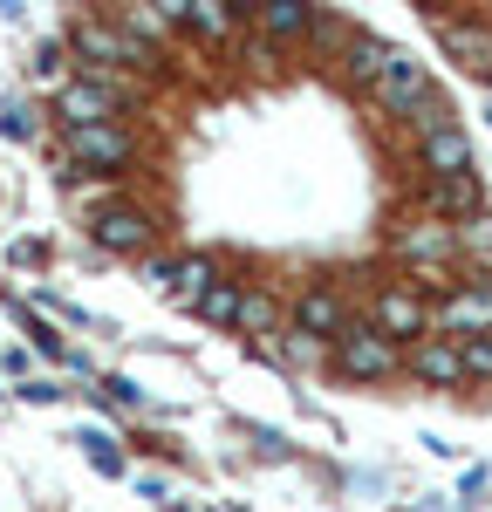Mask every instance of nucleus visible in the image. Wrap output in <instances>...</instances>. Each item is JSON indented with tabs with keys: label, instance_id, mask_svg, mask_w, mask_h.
Here are the masks:
<instances>
[{
	"label": "nucleus",
	"instance_id": "obj_26",
	"mask_svg": "<svg viewBox=\"0 0 492 512\" xmlns=\"http://www.w3.org/2000/svg\"><path fill=\"white\" fill-rule=\"evenodd\" d=\"M21 396H28V403H55L62 390H55V383H21Z\"/></svg>",
	"mask_w": 492,
	"mask_h": 512
},
{
	"label": "nucleus",
	"instance_id": "obj_17",
	"mask_svg": "<svg viewBox=\"0 0 492 512\" xmlns=\"http://www.w3.org/2000/svg\"><path fill=\"white\" fill-rule=\"evenodd\" d=\"M233 21H240V7H219V0H185V28L205 41H226L233 35Z\"/></svg>",
	"mask_w": 492,
	"mask_h": 512
},
{
	"label": "nucleus",
	"instance_id": "obj_13",
	"mask_svg": "<svg viewBox=\"0 0 492 512\" xmlns=\"http://www.w3.org/2000/svg\"><path fill=\"white\" fill-rule=\"evenodd\" d=\"M438 41H445V55L465 76H492V28H479V21H438Z\"/></svg>",
	"mask_w": 492,
	"mask_h": 512
},
{
	"label": "nucleus",
	"instance_id": "obj_24",
	"mask_svg": "<svg viewBox=\"0 0 492 512\" xmlns=\"http://www.w3.org/2000/svg\"><path fill=\"white\" fill-rule=\"evenodd\" d=\"M0 130H7V137H35V123H28V110H14V103L0 110Z\"/></svg>",
	"mask_w": 492,
	"mask_h": 512
},
{
	"label": "nucleus",
	"instance_id": "obj_1",
	"mask_svg": "<svg viewBox=\"0 0 492 512\" xmlns=\"http://www.w3.org/2000/svg\"><path fill=\"white\" fill-rule=\"evenodd\" d=\"M397 362H404V349H397L376 321H349V328L335 335V369H342L349 383H383Z\"/></svg>",
	"mask_w": 492,
	"mask_h": 512
},
{
	"label": "nucleus",
	"instance_id": "obj_16",
	"mask_svg": "<svg viewBox=\"0 0 492 512\" xmlns=\"http://www.w3.org/2000/svg\"><path fill=\"white\" fill-rule=\"evenodd\" d=\"M390 62H397V48H390V41H376V35H356V41H349V76L369 82V89H376V76H383Z\"/></svg>",
	"mask_w": 492,
	"mask_h": 512
},
{
	"label": "nucleus",
	"instance_id": "obj_11",
	"mask_svg": "<svg viewBox=\"0 0 492 512\" xmlns=\"http://www.w3.org/2000/svg\"><path fill=\"white\" fill-rule=\"evenodd\" d=\"M151 280H158L171 301H185V308H199L205 294H212V260H199V253H185V260H151Z\"/></svg>",
	"mask_w": 492,
	"mask_h": 512
},
{
	"label": "nucleus",
	"instance_id": "obj_9",
	"mask_svg": "<svg viewBox=\"0 0 492 512\" xmlns=\"http://www.w3.org/2000/svg\"><path fill=\"white\" fill-rule=\"evenodd\" d=\"M376 328L390 335V342H424V328H431V308H424V294H410V287H383L376 294Z\"/></svg>",
	"mask_w": 492,
	"mask_h": 512
},
{
	"label": "nucleus",
	"instance_id": "obj_8",
	"mask_svg": "<svg viewBox=\"0 0 492 512\" xmlns=\"http://www.w3.org/2000/svg\"><path fill=\"white\" fill-rule=\"evenodd\" d=\"M390 253H397L404 267H445L451 253H458V233H451L445 219H410L404 233L390 239Z\"/></svg>",
	"mask_w": 492,
	"mask_h": 512
},
{
	"label": "nucleus",
	"instance_id": "obj_21",
	"mask_svg": "<svg viewBox=\"0 0 492 512\" xmlns=\"http://www.w3.org/2000/svg\"><path fill=\"white\" fill-rule=\"evenodd\" d=\"M76 444H82V451H89V458H96V465H103V472H117V478H123V451H117V444H110V437H103V431H82Z\"/></svg>",
	"mask_w": 492,
	"mask_h": 512
},
{
	"label": "nucleus",
	"instance_id": "obj_27",
	"mask_svg": "<svg viewBox=\"0 0 492 512\" xmlns=\"http://www.w3.org/2000/svg\"><path fill=\"white\" fill-rule=\"evenodd\" d=\"M486 123H492V96H486Z\"/></svg>",
	"mask_w": 492,
	"mask_h": 512
},
{
	"label": "nucleus",
	"instance_id": "obj_2",
	"mask_svg": "<svg viewBox=\"0 0 492 512\" xmlns=\"http://www.w3.org/2000/svg\"><path fill=\"white\" fill-rule=\"evenodd\" d=\"M69 48L89 62V76H103V69H151V48L137 35H123L117 21H82L69 35Z\"/></svg>",
	"mask_w": 492,
	"mask_h": 512
},
{
	"label": "nucleus",
	"instance_id": "obj_10",
	"mask_svg": "<svg viewBox=\"0 0 492 512\" xmlns=\"http://www.w3.org/2000/svg\"><path fill=\"white\" fill-rule=\"evenodd\" d=\"M404 362H410V376L431 383V390H458V383H465V355H458V342H445V335H424Z\"/></svg>",
	"mask_w": 492,
	"mask_h": 512
},
{
	"label": "nucleus",
	"instance_id": "obj_18",
	"mask_svg": "<svg viewBox=\"0 0 492 512\" xmlns=\"http://www.w3.org/2000/svg\"><path fill=\"white\" fill-rule=\"evenodd\" d=\"M240 294H246V287H233V280H212V294H205L192 315L212 321V328H240Z\"/></svg>",
	"mask_w": 492,
	"mask_h": 512
},
{
	"label": "nucleus",
	"instance_id": "obj_4",
	"mask_svg": "<svg viewBox=\"0 0 492 512\" xmlns=\"http://www.w3.org/2000/svg\"><path fill=\"white\" fill-rule=\"evenodd\" d=\"M376 103L390 110V117H404V123H417L431 103H438V82L424 76V62H410L404 48H397V62L376 76Z\"/></svg>",
	"mask_w": 492,
	"mask_h": 512
},
{
	"label": "nucleus",
	"instance_id": "obj_7",
	"mask_svg": "<svg viewBox=\"0 0 492 512\" xmlns=\"http://www.w3.org/2000/svg\"><path fill=\"white\" fill-rule=\"evenodd\" d=\"M89 239L103 246V253H151V212H137V205H96V219H89Z\"/></svg>",
	"mask_w": 492,
	"mask_h": 512
},
{
	"label": "nucleus",
	"instance_id": "obj_23",
	"mask_svg": "<svg viewBox=\"0 0 492 512\" xmlns=\"http://www.w3.org/2000/svg\"><path fill=\"white\" fill-rule=\"evenodd\" d=\"M35 76H62V41H41L35 48Z\"/></svg>",
	"mask_w": 492,
	"mask_h": 512
},
{
	"label": "nucleus",
	"instance_id": "obj_19",
	"mask_svg": "<svg viewBox=\"0 0 492 512\" xmlns=\"http://www.w3.org/2000/svg\"><path fill=\"white\" fill-rule=\"evenodd\" d=\"M458 233V253L465 260H479V267H492V212H479V219H465V226H451Z\"/></svg>",
	"mask_w": 492,
	"mask_h": 512
},
{
	"label": "nucleus",
	"instance_id": "obj_6",
	"mask_svg": "<svg viewBox=\"0 0 492 512\" xmlns=\"http://www.w3.org/2000/svg\"><path fill=\"white\" fill-rule=\"evenodd\" d=\"M62 151L76 171H123V164L137 158V144H130V130L117 123H96V130H62Z\"/></svg>",
	"mask_w": 492,
	"mask_h": 512
},
{
	"label": "nucleus",
	"instance_id": "obj_14",
	"mask_svg": "<svg viewBox=\"0 0 492 512\" xmlns=\"http://www.w3.org/2000/svg\"><path fill=\"white\" fill-rule=\"evenodd\" d=\"M417 151H424V171H431V178H472V137H465L458 123L431 130Z\"/></svg>",
	"mask_w": 492,
	"mask_h": 512
},
{
	"label": "nucleus",
	"instance_id": "obj_22",
	"mask_svg": "<svg viewBox=\"0 0 492 512\" xmlns=\"http://www.w3.org/2000/svg\"><path fill=\"white\" fill-rule=\"evenodd\" d=\"M458 355H465V383H472V376H492V335H472V342H458Z\"/></svg>",
	"mask_w": 492,
	"mask_h": 512
},
{
	"label": "nucleus",
	"instance_id": "obj_15",
	"mask_svg": "<svg viewBox=\"0 0 492 512\" xmlns=\"http://www.w3.org/2000/svg\"><path fill=\"white\" fill-rule=\"evenodd\" d=\"M246 14H253L267 35H281V41L315 28V7H308V0H260V7H246Z\"/></svg>",
	"mask_w": 492,
	"mask_h": 512
},
{
	"label": "nucleus",
	"instance_id": "obj_20",
	"mask_svg": "<svg viewBox=\"0 0 492 512\" xmlns=\"http://www.w3.org/2000/svg\"><path fill=\"white\" fill-rule=\"evenodd\" d=\"M240 328L246 335H267L274 328V301L267 294H240Z\"/></svg>",
	"mask_w": 492,
	"mask_h": 512
},
{
	"label": "nucleus",
	"instance_id": "obj_5",
	"mask_svg": "<svg viewBox=\"0 0 492 512\" xmlns=\"http://www.w3.org/2000/svg\"><path fill=\"white\" fill-rule=\"evenodd\" d=\"M431 321L445 328V342H472V335H492V280H465V287H451L445 301L431 308Z\"/></svg>",
	"mask_w": 492,
	"mask_h": 512
},
{
	"label": "nucleus",
	"instance_id": "obj_3",
	"mask_svg": "<svg viewBox=\"0 0 492 512\" xmlns=\"http://www.w3.org/2000/svg\"><path fill=\"white\" fill-rule=\"evenodd\" d=\"M117 110H123V89L110 76H76V82H62V96H55L62 130H96V123H117Z\"/></svg>",
	"mask_w": 492,
	"mask_h": 512
},
{
	"label": "nucleus",
	"instance_id": "obj_12",
	"mask_svg": "<svg viewBox=\"0 0 492 512\" xmlns=\"http://www.w3.org/2000/svg\"><path fill=\"white\" fill-rule=\"evenodd\" d=\"M294 328H301L308 342H335V335L349 328V308H342V294H335V287H308V294L294 301Z\"/></svg>",
	"mask_w": 492,
	"mask_h": 512
},
{
	"label": "nucleus",
	"instance_id": "obj_25",
	"mask_svg": "<svg viewBox=\"0 0 492 512\" xmlns=\"http://www.w3.org/2000/svg\"><path fill=\"white\" fill-rule=\"evenodd\" d=\"M103 390H110V403H123V410H137V383H123V376H110Z\"/></svg>",
	"mask_w": 492,
	"mask_h": 512
}]
</instances>
